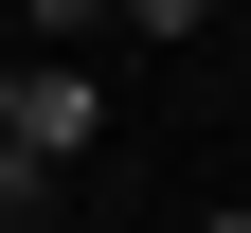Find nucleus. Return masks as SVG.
Listing matches in <instances>:
<instances>
[{
  "mask_svg": "<svg viewBox=\"0 0 251 233\" xmlns=\"http://www.w3.org/2000/svg\"><path fill=\"white\" fill-rule=\"evenodd\" d=\"M0 144H18V54H0Z\"/></svg>",
  "mask_w": 251,
  "mask_h": 233,
  "instance_id": "5",
  "label": "nucleus"
},
{
  "mask_svg": "<svg viewBox=\"0 0 251 233\" xmlns=\"http://www.w3.org/2000/svg\"><path fill=\"white\" fill-rule=\"evenodd\" d=\"M233 0H126V36H215Z\"/></svg>",
  "mask_w": 251,
  "mask_h": 233,
  "instance_id": "3",
  "label": "nucleus"
},
{
  "mask_svg": "<svg viewBox=\"0 0 251 233\" xmlns=\"http://www.w3.org/2000/svg\"><path fill=\"white\" fill-rule=\"evenodd\" d=\"M90 126H108V90H90L72 54H54V72H18V144H54V161H72Z\"/></svg>",
  "mask_w": 251,
  "mask_h": 233,
  "instance_id": "1",
  "label": "nucleus"
},
{
  "mask_svg": "<svg viewBox=\"0 0 251 233\" xmlns=\"http://www.w3.org/2000/svg\"><path fill=\"white\" fill-rule=\"evenodd\" d=\"M18 18H36V36H90V18H126V0H18Z\"/></svg>",
  "mask_w": 251,
  "mask_h": 233,
  "instance_id": "4",
  "label": "nucleus"
},
{
  "mask_svg": "<svg viewBox=\"0 0 251 233\" xmlns=\"http://www.w3.org/2000/svg\"><path fill=\"white\" fill-rule=\"evenodd\" d=\"M18 215H54V144H0V233Z\"/></svg>",
  "mask_w": 251,
  "mask_h": 233,
  "instance_id": "2",
  "label": "nucleus"
}]
</instances>
